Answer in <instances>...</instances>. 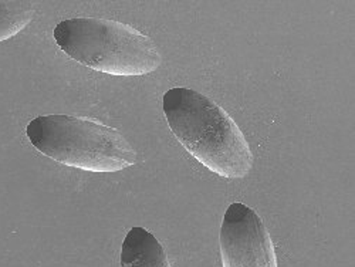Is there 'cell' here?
Here are the masks:
<instances>
[{"label":"cell","instance_id":"6da1fadb","mask_svg":"<svg viewBox=\"0 0 355 267\" xmlns=\"http://www.w3.org/2000/svg\"><path fill=\"white\" fill-rule=\"evenodd\" d=\"M168 126L185 150L209 171L225 178H245L253 155L232 117L192 88H171L164 96Z\"/></svg>","mask_w":355,"mask_h":267},{"label":"cell","instance_id":"7a4b0ae2","mask_svg":"<svg viewBox=\"0 0 355 267\" xmlns=\"http://www.w3.org/2000/svg\"><path fill=\"white\" fill-rule=\"evenodd\" d=\"M54 40L73 60L112 76H144L161 66L155 43L130 24L74 17L54 28Z\"/></svg>","mask_w":355,"mask_h":267},{"label":"cell","instance_id":"3957f363","mask_svg":"<svg viewBox=\"0 0 355 267\" xmlns=\"http://www.w3.org/2000/svg\"><path fill=\"white\" fill-rule=\"evenodd\" d=\"M27 137L46 157L92 172H116L137 162L125 137L93 118L42 115L27 126Z\"/></svg>","mask_w":355,"mask_h":267},{"label":"cell","instance_id":"277c9868","mask_svg":"<svg viewBox=\"0 0 355 267\" xmlns=\"http://www.w3.org/2000/svg\"><path fill=\"white\" fill-rule=\"evenodd\" d=\"M223 267H277L272 237L261 218L243 203H232L220 227Z\"/></svg>","mask_w":355,"mask_h":267},{"label":"cell","instance_id":"5b68a950","mask_svg":"<svg viewBox=\"0 0 355 267\" xmlns=\"http://www.w3.org/2000/svg\"><path fill=\"white\" fill-rule=\"evenodd\" d=\"M121 267H171L164 246L144 227H132L123 242Z\"/></svg>","mask_w":355,"mask_h":267},{"label":"cell","instance_id":"8992f818","mask_svg":"<svg viewBox=\"0 0 355 267\" xmlns=\"http://www.w3.org/2000/svg\"><path fill=\"white\" fill-rule=\"evenodd\" d=\"M35 8L31 2L21 0H0V42H5L31 23L35 17Z\"/></svg>","mask_w":355,"mask_h":267}]
</instances>
